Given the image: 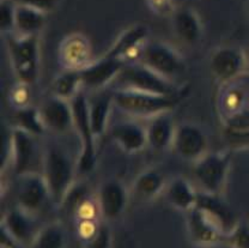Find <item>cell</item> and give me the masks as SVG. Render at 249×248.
I'll list each match as a JSON object with an SVG mask.
<instances>
[{"instance_id":"1","label":"cell","mask_w":249,"mask_h":248,"mask_svg":"<svg viewBox=\"0 0 249 248\" xmlns=\"http://www.w3.org/2000/svg\"><path fill=\"white\" fill-rule=\"evenodd\" d=\"M216 109L227 128L249 130V72L218 85Z\"/></svg>"},{"instance_id":"2","label":"cell","mask_w":249,"mask_h":248,"mask_svg":"<svg viewBox=\"0 0 249 248\" xmlns=\"http://www.w3.org/2000/svg\"><path fill=\"white\" fill-rule=\"evenodd\" d=\"M41 174L48 186L53 204L60 206L76 183L77 161L64 146L51 144L43 151Z\"/></svg>"},{"instance_id":"3","label":"cell","mask_w":249,"mask_h":248,"mask_svg":"<svg viewBox=\"0 0 249 248\" xmlns=\"http://www.w3.org/2000/svg\"><path fill=\"white\" fill-rule=\"evenodd\" d=\"M113 84L115 87L114 90H136L162 96H187L189 91V85L176 84L170 79L156 73L139 61L127 63Z\"/></svg>"},{"instance_id":"4","label":"cell","mask_w":249,"mask_h":248,"mask_svg":"<svg viewBox=\"0 0 249 248\" xmlns=\"http://www.w3.org/2000/svg\"><path fill=\"white\" fill-rule=\"evenodd\" d=\"M111 92L114 106L118 109L132 118L147 120L164 113H170L186 97L185 95L162 96L126 89H116Z\"/></svg>"},{"instance_id":"5","label":"cell","mask_w":249,"mask_h":248,"mask_svg":"<svg viewBox=\"0 0 249 248\" xmlns=\"http://www.w3.org/2000/svg\"><path fill=\"white\" fill-rule=\"evenodd\" d=\"M9 58L18 82L33 85L40 76V36L5 35Z\"/></svg>"},{"instance_id":"6","label":"cell","mask_w":249,"mask_h":248,"mask_svg":"<svg viewBox=\"0 0 249 248\" xmlns=\"http://www.w3.org/2000/svg\"><path fill=\"white\" fill-rule=\"evenodd\" d=\"M73 110V130L77 132L80 144L79 156L77 159V169L79 175H87L92 172L97 162L95 133L92 131L89 115V100L82 91L71 100Z\"/></svg>"},{"instance_id":"7","label":"cell","mask_w":249,"mask_h":248,"mask_svg":"<svg viewBox=\"0 0 249 248\" xmlns=\"http://www.w3.org/2000/svg\"><path fill=\"white\" fill-rule=\"evenodd\" d=\"M232 154L230 150L207 152L194 162L193 177L200 185L202 192L220 195L227 185L231 167Z\"/></svg>"},{"instance_id":"8","label":"cell","mask_w":249,"mask_h":248,"mask_svg":"<svg viewBox=\"0 0 249 248\" xmlns=\"http://www.w3.org/2000/svg\"><path fill=\"white\" fill-rule=\"evenodd\" d=\"M137 61L170 81L185 70V61L180 53L168 43L160 41L145 43L139 52Z\"/></svg>"},{"instance_id":"9","label":"cell","mask_w":249,"mask_h":248,"mask_svg":"<svg viewBox=\"0 0 249 248\" xmlns=\"http://www.w3.org/2000/svg\"><path fill=\"white\" fill-rule=\"evenodd\" d=\"M38 155L40 152L36 143V137L18 127H12L10 137L9 162L11 163L16 177L38 172L35 169V164L38 162Z\"/></svg>"},{"instance_id":"10","label":"cell","mask_w":249,"mask_h":248,"mask_svg":"<svg viewBox=\"0 0 249 248\" xmlns=\"http://www.w3.org/2000/svg\"><path fill=\"white\" fill-rule=\"evenodd\" d=\"M189 241L199 248H211L223 244L225 232L207 213L194 206L186 213Z\"/></svg>"},{"instance_id":"11","label":"cell","mask_w":249,"mask_h":248,"mask_svg":"<svg viewBox=\"0 0 249 248\" xmlns=\"http://www.w3.org/2000/svg\"><path fill=\"white\" fill-rule=\"evenodd\" d=\"M210 71L218 84L236 78L248 70L246 52L235 46H222L210 56Z\"/></svg>"},{"instance_id":"12","label":"cell","mask_w":249,"mask_h":248,"mask_svg":"<svg viewBox=\"0 0 249 248\" xmlns=\"http://www.w3.org/2000/svg\"><path fill=\"white\" fill-rule=\"evenodd\" d=\"M48 201L53 203L48 186L40 172L18 177L17 206L36 216Z\"/></svg>"},{"instance_id":"13","label":"cell","mask_w":249,"mask_h":248,"mask_svg":"<svg viewBox=\"0 0 249 248\" xmlns=\"http://www.w3.org/2000/svg\"><path fill=\"white\" fill-rule=\"evenodd\" d=\"M126 64V61L108 54H105L98 59H93L89 65L80 70L83 88L92 91L106 89L118 78Z\"/></svg>"},{"instance_id":"14","label":"cell","mask_w":249,"mask_h":248,"mask_svg":"<svg viewBox=\"0 0 249 248\" xmlns=\"http://www.w3.org/2000/svg\"><path fill=\"white\" fill-rule=\"evenodd\" d=\"M207 137L200 126L192 123L176 126L173 149L182 159L194 163L207 154Z\"/></svg>"},{"instance_id":"15","label":"cell","mask_w":249,"mask_h":248,"mask_svg":"<svg viewBox=\"0 0 249 248\" xmlns=\"http://www.w3.org/2000/svg\"><path fill=\"white\" fill-rule=\"evenodd\" d=\"M58 59L64 70H83L93 60L89 38L78 32L66 35L59 45Z\"/></svg>"},{"instance_id":"16","label":"cell","mask_w":249,"mask_h":248,"mask_svg":"<svg viewBox=\"0 0 249 248\" xmlns=\"http://www.w3.org/2000/svg\"><path fill=\"white\" fill-rule=\"evenodd\" d=\"M41 119L47 131L65 134L73 130V110L71 101H66L52 94L38 107Z\"/></svg>"},{"instance_id":"17","label":"cell","mask_w":249,"mask_h":248,"mask_svg":"<svg viewBox=\"0 0 249 248\" xmlns=\"http://www.w3.org/2000/svg\"><path fill=\"white\" fill-rule=\"evenodd\" d=\"M102 219L115 221L124 213L128 204V192L121 181L108 179L101 183L96 195Z\"/></svg>"},{"instance_id":"18","label":"cell","mask_w":249,"mask_h":248,"mask_svg":"<svg viewBox=\"0 0 249 248\" xmlns=\"http://www.w3.org/2000/svg\"><path fill=\"white\" fill-rule=\"evenodd\" d=\"M0 228H4L25 248L30 246L41 229L37 227L35 215H31L19 206L10 209L6 213H4Z\"/></svg>"},{"instance_id":"19","label":"cell","mask_w":249,"mask_h":248,"mask_svg":"<svg viewBox=\"0 0 249 248\" xmlns=\"http://www.w3.org/2000/svg\"><path fill=\"white\" fill-rule=\"evenodd\" d=\"M114 143L126 154H137L147 145L146 130L133 120H124L114 124L110 128Z\"/></svg>"},{"instance_id":"20","label":"cell","mask_w":249,"mask_h":248,"mask_svg":"<svg viewBox=\"0 0 249 248\" xmlns=\"http://www.w3.org/2000/svg\"><path fill=\"white\" fill-rule=\"evenodd\" d=\"M196 206L211 217L223 229L225 235L231 230L232 227L238 221V217L235 215L231 206L220 197V195H211L199 191Z\"/></svg>"},{"instance_id":"21","label":"cell","mask_w":249,"mask_h":248,"mask_svg":"<svg viewBox=\"0 0 249 248\" xmlns=\"http://www.w3.org/2000/svg\"><path fill=\"white\" fill-rule=\"evenodd\" d=\"M147 36H149V28L145 24L131 25L119 35L106 54L128 63L127 60L133 55V53L139 54L142 46L146 43L145 41Z\"/></svg>"},{"instance_id":"22","label":"cell","mask_w":249,"mask_h":248,"mask_svg":"<svg viewBox=\"0 0 249 248\" xmlns=\"http://www.w3.org/2000/svg\"><path fill=\"white\" fill-rule=\"evenodd\" d=\"M173 28L178 40L188 46L199 42L202 35L201 19L191 7L176 9L173 16Z\"/></svg>"},{"instance_id":"23","label":"cell","mask_w":249,"mask_h":248,"mask_svg":"<svg viewBox=\"0 0 249 248\" xmlns=\"http://www.w3.org/2000/svg\"><path fill=\"white\" fill-rule=\"evenodd\" d=\"M145 130H146L147 145L155 151H164L173 146L176 126L169 113L150 119Z\"/></svg>"},{"instance_id":"24","label":"cell","mask_w":249,"mask_h":248,"mask_svg":"<svg viewBox=\"0 0 249 248\" xmlns=\"http://www.w3.org/2000/svg\"><path fill=\"white\" fill-rule=\"evenodd\" d=\"M167 201L176 210L187 213L196 206L198 191L193 185L182 177H174L164 190Z\"/></svg>"},{"instance_id":"25","label":"cell","mask_w":249,"mask_h":248,"mask_svg":"<svg viewBox=\"0 0 249 248\" xmlns=\"http://www.w3.org/2000/svg\"><path fill=\"white\" fill-rule=\"evenodd\" d=\"M47 14L27 5L17 4L15 34L22 36H38L46 25Z\"/></svg>"},{"instance_id":"26","label":"cell","mask_w":249,"mask_h":248,"mask_svg":"<svg viewBox=\"0 0 249 248\" xmlns=\"http://www.w3.org/2000/svg\"><path fill=\"white\" fill-rule=\"evenodd\" d=\"M167 187L165 179L157 169H146L136 177L132 187L134 197L139 200H152Z\"/></svg>"},{"instance_id":"27","label":"cell","mask_w":249,"mask_h":248,"mask_svg":"<svg viewBox=\"0 0 249 248\" xmlns=\"http://www.w3.org/2000/svg\"><path fill=\"white\" fill-rule=\"evenodd\" d=\"M115 107L113 92H100L93 100H89V115L96 138L102 137L107 128L111 108Z\"/></svg>"},{"instance_id":"28","label":"cell","mask_w":249,"mask_h":248,"mask_svg":"<svg viewBox=\"0 0 249 248\" xmlns=\"http://www.w3.org/2000/svg\"><path fill=\"white\" fill-rule=\"evenodd\" d=\"M83 88L80 71L77 70H62L52 83V94L66 101L76 97Z\"/></svg>"},{"instance_id":"29","label":"cell","mask_w":249,"mask_h":248,"mask_svg":"<svg viewBox=\"0 0 249 248\" xmlns=\"http://www.w3.org/2000/svg\"><path fill=\"white\" fill-rule=\"evenodd\" d=\"M67 232L60 222H53L41 227L37 235L28 248H66Z\"/></svg>"},{"instance_id":"30","label":"cell","mask_w":249,"mask_h":248,"mask_svg":"<svg viewBox=\"0 0 249 248\" xmlns=\"http://www.w3.org/2000/svg\"><path fill=\"white\" fill-rule=\"evenodd\" d=\"M15 127L27 131L35 137L41 136V134L45 133V131H47L45 125H43L42 119H41L38 108L31 107V106L16 109Z\"/></svg>"},{"instance_id":"31","label":"cell","mask_w":249,"mask_h":248,"mask_svg":"<svg viewBox=\"0 0 249 248\" xmlns=\"http://www.w3.org/2000/svg\"><path fill=\"white\" fill-rule=\"evenodd\" d=\"M224 244L229 248H249V219L238 218L231 230L225 235Z\"/></svg>"},{"instance_id":"32","label":"cell","mask_w":249,"mask_h":248,"mask_svg":"<svg viewBox=\"0 0 249 248\" xmlns=\"http://www.w3.org/2000/svg\"><path fill=\"white\" fill-rule=\"evenodd\" d=\"M16 9H17V2L15 0L0 1V28L4 35L15 33Z\"/></svg>"},{"instance_id":"33","label":"cell","mask_w":249,"mask_h":248,"mask_svg":"<svg viewBox=\"0 0 249 248\" xmlns=\"http://www.w3.org/2000/svg\"><path fill=\"white\" fill-rule=\"evenodd\" d=\"M111 241L113 236H111L110 228L108 224L101 223L95 234L89 239L84 240L83 245L84 248H111Z\"/></svg>"},{"instance_id":"34","label":"cell","mask_w":249,"mask_h":248,"mask_svg":"<svg viewBox=\"0 0 249 248\" xmlns=\"http://www.w3.org/2000/svg\"><path fill=\"white\" fill-rule=\"evenodd\" d=\"M30 85L24 84V83L18 82L15 87H12L11 91L9 94V100L12 106L18 109V108H24L30 106Z\"/></svg>"},{"instance_id":"35","label":"cell","mask_w":249,"mask_h":248,"mask_svg":"<svg viewBox=\"0 0 249 248\" xmlns=\"http://www.w3.org/2000/svg\"><path fill=\"white\" fill-rule=\"evenodd\" d=\"M145 2L150 11L160 17L173 16L176 11L174 0H145Z\"/></svg>"},{"instance_id":"36","label":"cell","mask_w":249,"mask_h":248,"mask_svg":"<svg viewBox=\"0 0 249 248\" xmlns=\"http://www.w3.org/2000/svg\"><path fill=\"white\" fill-rule=\"evenodd\" d=\"M15 1L19 5H27V6L40 10L45 14L53 11L59 4V0H15Z\"/></svg>"},{"instance_id":"37","label":"cell","mask_w":249,"mask_h":248,"mask_svg":"<svg viewBox=\"0 0 249 248\" xmlns=\"http://www.w3.org/2000/svg\"><path fill=\"white\" fill-rule=\"evenodd\" d=\"M0 247L1 248H25L4 228H0Z\"/></svg>"},{"instance_id":"38","label":"cell","mask_w":249,"mask_h":248,"mask_svg":"<svg viewBox=\"0 0 249 248\" xmlns=\"http://www.w3.org/2000/svg\"><path fill=\"white\" fill-rule=\"evenodd\" d=\"M246 55H247V65H248V69H249V48H248V51L246 52Z\"/></svg>"},{"instance_id":"39","label":"cell","mask_w":249,"mask_h":248,"mask_svg":"<svg viewBox=\"0 0 249 248\" xmlns=\"http://www.w3.org/2000/svg\"><path fill=\"white\" fill-rule=\"evenodd\" d=\"M247 14H248V17H249V0L247 1Z\"/></svg>"}]
</instances>
